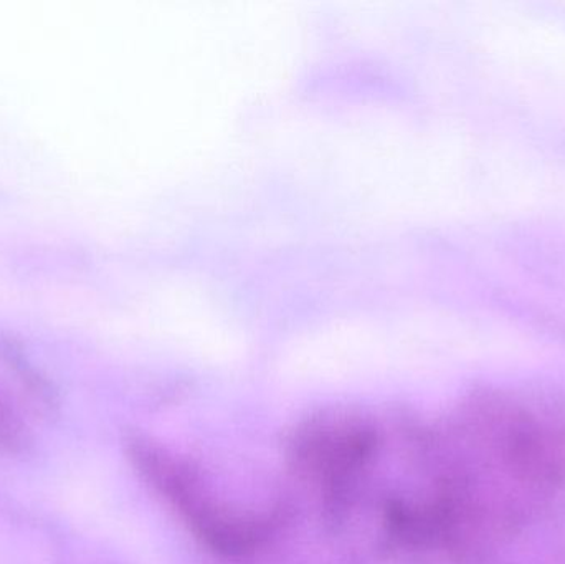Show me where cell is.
<instances>
[{"label": "cell", "mask_w": 565, "mask_h": 564, "mask_svg": "<svg viewBox=\"0 0 565 564\" xmlns=\"http://www.w3.org/2000/svg\"><path fill=\"white\" fill-rule=\"evenodd\" d=\"M379 449L377 424L352 409L318 411L299 421L285 440L289 469L316 490L334 522L348 515Z\"/></svg>", "instance_id": "obj_1"}, {"label": "cell", "mask_w": 565, "mask_h": 564, "mask_svg": "<svg viewBox=\"0 0 565 564\" xmlns=\"http://www.w3.org/2000/svg\"><path fill=\"white\" fill-rule=\"evenodd\" d=\"M181 520L202 549L218 558L241 562L270 545L288 522V509L281 503L265 510L242 509L207 492Z\"/></svg>", "instance_id": "obj_2"}, {"label": "cell", "mask_w": 565, "mask_h": 564, "mask_svg": "<svg viewBox=\"0 0 565 564\" xmlns=\"http://www.w3.org/2000/svg\"><path fill=\"white\" fill-rule=\"evenodd\" d=\"M126 453L142 482L179 519L209 492L201 469L192 460L152 437L132 434L126 440Z\"/></svg>", "instance_id": "obj_3"}]
</instances>
